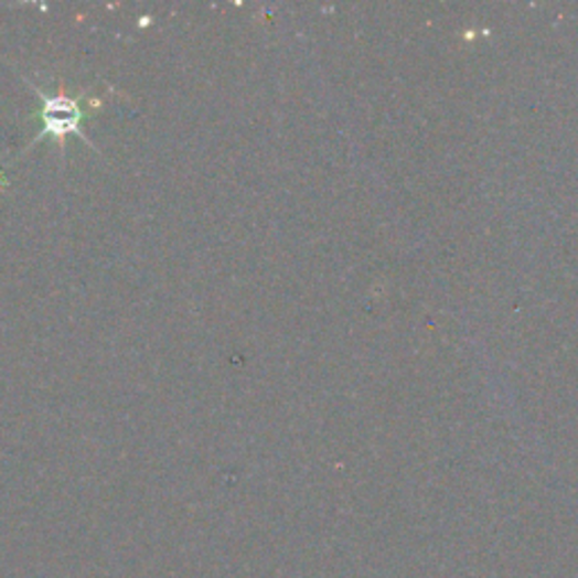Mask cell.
Here are the masks:
<instances>
[{
  "instance_id": "cell-1",
  "label": "cell",
  "mask_w": 578,
  "mask_h": 578,
  "mask_svg": "<svg viewBox=\"0 0 578 578\" xmlns=\"http://www.w3.org/2000/svg\"><path fill=\"white\" fill-rule=\"evenodd\" d=\"M25 82H28V86L32 88V93L36 95V98L41 100V109L32 114V118L41 120V131L32 138V142L28 144L25 152L30 148H34V144L41 142L43 138L51 136V138H55L60 142V152L64 154L66 136L68 133L79 136L93 152H98V150H95V144L88 140V136L84 133L82 125L90 116H95L103 109V98H98V95H93L90 90H82V93L73 95L64 86L57 88V90H47V88L34 84L30 79H25Z\"/></svg>"
}]
</instances>
